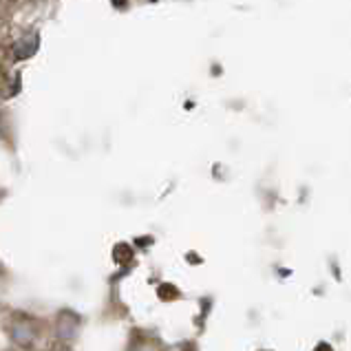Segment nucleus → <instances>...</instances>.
Instances as JSON below:
<instances>
[{
    "label": "nucleus",
    "mask_w": 351,
    "mask_h": 351,
    "mask_svg": "<svg viewBox=\"0 0 351 351\" xmlns=\"http://www.w3.org/2000/svg\"><path fill=\"white\" fill-rule=\"evenodd\" d=\"M314 351H334V347H332V345H327V343H320V345H316Z\"/></svg>",
    "instance_id": "1"
}]
</instances>
